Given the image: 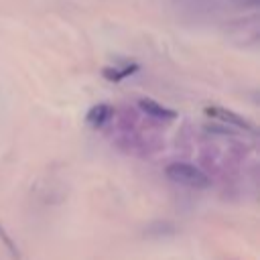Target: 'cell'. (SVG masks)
Wrapping results in <instances>:
<instances>
[{"label": "cell", "mask_w": 260, "mask_h": 260, "mask_svg": "<svg viewBox=\"0 0 260 260\" xmlns=\"http://www.w3.org/2000/svg\"><path fill=\"white\" fill-rule=\"evenodd\" d=\"M165 175L167 179H171L173 183H179L183 187H189V189H197V191H203V189H209L213 179L197 165H191V162H185V160H175V162H169L165 167Z\"/></svg>", "instance_id": "6da1fadb"}, {"label": "cell", "mask_w": 260, "mask_h": 260, "mask_svg": "<svg viewBox=\"0 0 260 260\" xmlns=\"http://www.w3.org/2000/svg\"><path fill=\"white\" fill-rule=\"evenodd\" d=\"M205 114L209 118H213L215 122H221L225 126H232V128L240 130L242 134L246 132V134L256 136V132H258L254 122H250L248 118H244L242 114H238L234 110H228V108H221V106H209V108H205Z\"/></svg>", "instance_id": "7a4b0ae2"}, {"label": "cell", "mask_w": 260, "mask_h": 260, "mask_svg": "<svg viewBox=\"0 0 260 260\" xmlns=\"http://www.w3.org/2000/svg\"><path fill=\"white\" fill-rule=\"evenodd\" d=\"M138 110L144 116H148L150 120H156V122H171V120L177 118V112L173 108H167V106H162V104H158L150 98L138 100Z\"/></svg>", "instance_id": "3957f363"}, {"label": "cell", "mask_w": 260, "mask_h": 260, "mask_svg": "<svg viewBox=\"0 0 260 260\" xmlns=\"http://www.w3.org/2000/svg\"><path fill=\"white\" fill-rule=\"evenodd\" d=\"M114 108L110 106V104H106V102H100V104H95V106H91L89 110H87V114H85V124L89 126V128H93V130H102V128H106L112 120H114Z\"/></svg>", "instance_id": "277c9868"}, {"label": "cell", "mask_w": 260, "mask_h": 260, "mask_svg": "<svg viewBox=\"0 0 260 260\" xmlns=\"http://www.w3.org/2000/svg\"><path fill=\"white\" fill-rule=\"evenodd\" d=\"M179 228L177 223L169 221V219H156V221H150L148 225H144L142 234L150 240H165V238H173L177 236Z\"/></svg>", "instance_id": "5b68a950"}, {"label": "cell", "mask_w": 260, "mask_h": 260, "mask_svg": "<svg viewBox=\"0 0 260 260\" xmlns=\"http://www.w3.org/2000/svg\"><path fill=\"white\" fill-rule=\"evenodd\" d=\"M134 71H138V65H136V63H132V65H128V67H122V69H118V67H106L102 73H104V77L110 79V81H122L124 77L132 75Z\"/></svg>", "instance_id": "8992f818"}, {"label": "cell", "mask_w": 260, "mask_h": 260, "mask_svg": "<svg viewBox=\"0 0 260 260\" xmlns=\"http://www.w3.org/2000/svg\"><path fill=\"white\" fill-rule=\"evenodd\" d=\"M0 242H2V246L6 248V252H8V256L12 258V260H20L22 258V254H20V250H18V246H16V242L12 240V236L4 230V225L0 223Z\"/></svg>", "instance_id": "52a82bcc"}]
</instances>
